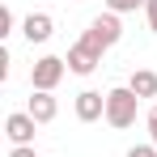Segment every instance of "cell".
<instances>
[{
  "instance_id": "6da1fadb",
  "label": "cell",
  "mask_w": 157,
  "mask_h": 157,
  "mask_svg": "<svg viewBox=\"0 0 157 157\" xmlns=\"http://www.w3.org/2000/svg\"><path fill=\"white\" fill-rule=\"evenodd\" d=\"M136 110H140V98L132 94L128 85H115V89H106V123L110 128H132L136 123Z\"/></svg>"
},
{
  "instance_id": "7a4b0ae2",
  "label": "cell",
  "mask_w": 157,
  "mask_h": 157,
  "mask_svg": "<svg viewBox=\"0 0 157 157\" xmlns=\"http://www.w3.org/2000/svg\"><path fill=\"white\" fill-rule=\"evenodd\" d=\"M64 59H68V72H77V77H89V72L102 64V47H98L94 38H85V34H81L77 43L68 47V55H64Z\"/></svg>"
},
{
  "instance_id": "3957f363",
  "label": "cell",
  "mask_w": 157,
  "mask_h": 157,
  "mask_svg": "<svg viewBox=\"0 0 157 157\" xmlns=\"http://www.w3.org/2000/svg\"><path fill=\"white\" fill-rule=\"evenodd\" d=\"M64 72H68V59H59V55H43V59H34V68H30V85L43 89V94H51L55 85L64 81Z\"/></svg>"
},
{
  "instance_id": "277c9868",
  "label": "cell",
  "mask_w": 157,
  "mask_h": 157,
  "mask_svg": "<svg viewBox=\"0 0 157 157\" xmlns=\"http://www.w3.org/2000/svg\"><path fill=\"white\" fill-rule=\"evenodd\" d=\"M85 38H94L98 47H115L119 38H123V26H119V13H98L94 21H89V30H85Z\"/></svg>"
},
{
  "instance_id": "5b68a950",
  "label": "cell",
  "mask_w": 157,
  "mask_h": 157,
  "mask_svg": "<svg viewBox=\"0 0 157 157\" xmlns=\"http://www.w3.org/2000/svg\"><path fill=\"white\" fill-rule=\"evenodd\" d=\"M72 110H77L81 123H98V119H106V94H98V89H81L77 102H72Z\"/></svg>"
},
{
  "instance_id": "8992f818",
  "label": "cell",
  "mask_w": 157,
  "mask_h": 157,
  "mask_svg": "<svg viewBox=\"0 0 157 157\" xmlns=\"http://www.w3.org/2000/svg\"><path fill=\"white\" fill-rule=\"evenodd\" d=\"M34 119H30V110H13L9 119H4V136L13 140V144H34Z\"/></svg>"
},
{
  "instance_id": "52a82bcc",
  "label": "cell",
  "mask_w": 157,
  "mask_h": 157,
  "mask_svg": "<svg viewBox=\"0 0 157 157\" xmlns=\"http://www.w3.org/2000/svg\"><path fill=\"white\" fill-rule=\"evenodd\" d=\"M21 34H26V43L34 47V43H47L55 34V21H51V13H30L26 21H21Z\"/></svg>"
},
{
  "instance_id": "ba28073f",
  "label": "cell",
  "mask_w": 157,
  "mask_h": 157,
  "mask_svg": "<svg viewBox=\"0 0 157 157\" xmlns=\"http://www.w3.org/2000/svg\"><path fill=\"white\" fill-rule=\"evenodd\" d=\"M26 110H30V119H34V123H51L55 115H59V102H55V94H43V89H34Z\"/></svg>"
},
{
  "instance_id": "9c48e42d",
  "label": "cell",
  "mask_w": 157,
  "mask_h": 157,
  "mask_svg": "<svg viewBox=\"0 0 157 157\" xmlns=\"http://www.w3.org/2000/svg\"><path fill=\"white\" fill-rule=\"evenodd\" d=\"M128 89L140 98V102H144V98H157V72L153 68H136V72L128 77Z\"/></svg>"
},
{
  "instance_id": "30bf717a",
  "label": "cell",
  "mask_w": 157,
  "mask_h": 157,
  "mask_svg": "<svg viewBox=\"0 0 157 157\" xmlns=\"http://www.w3.org/2000/svg\"><path fill=\"white\" fill-rule=\"evenodd\" d=\"M149 0H106V13H136V9H144Z\"/></svg>"
},
{
  "instance_id": "8fae6325",
  "label": "cell",
  "mask_w": 157,
  "mask_h": 157,
  "mask_svg": "<svg viewBox=\"0 0 157 157\" xmlns=\"http://www.w3.org/2000/svg\"><path fill=\"white\" fill-rule=\"evenodd\" d=\"M17 26V17H13V9H0V38H9Z\"/></svg>"
},
{
  "instance_id": "7c38bea8",
  "label": "cell",
  "mask_w": 157,
  "mask_h": 157,
  "mask_svg": "<svg viewBox=\"0 0 157 157\" xmlns=\"http://www.w3.org/2000/svg\"><path fill=\"white\" fill-rule=\"evenodd\" d=\"M144 123H149V144L157 149V106L149 110V115H144Z\"/></svg>"
},
{
  "instance_id": "4fadbf2b",
  "label": "cell",
  "mask_w": 157,
  "mask_h": 157,
  "mask_svg": "<svg viewBox=\"0 0 157 157\" xmlns=\"http://www.w3.org/2000/svg\"><path fill=\"white\" fill-rule=\"evenodd\" d=\"M128 157H157V149H153V144H132Z\"/></svg>"
},
{
  "instance_id": "5bb4252c",
  "label": "cell",
  "mask_w": 157,
  "mask_h": 157,
  "mask_svg": "<svg viewBox=\"0 0 157 157\" xmlns=\"http://www.w3.org/2000/svg\"><path fill=\"white\" fill-rule=\"evenodd\" d=\"M144 17H149V30L157 34V0H149V4H144Z\"/></svg>"
},
{
  "instance_id": "9a60e30c",
  "label": "cell",
  "mask_w": 157,
  "mask_h": 157,
  "mask_svg": "<svg viewBox=\"0 0 157 157\" xmlns=\"http://www.w3.org/2000/svg\"><path fill=\"white\" fill-rule=\"evenodd\" d=\"M9 157H34V144H13V153Z\"/></svg>"
}]
</instances>
